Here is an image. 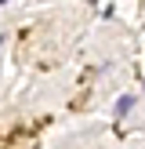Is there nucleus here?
<instances>
[{
	"label": "nucleus",
	"instance_id": "nucleus-1",
	"mask_svg": "<svg viewBox=\"0 0 145 149\" xmlns=\"http://www.w3.org/2000/svg\"><path fill=\"white\" fill-rule=\"evenodd\" d=\"M130 106H134V95H123V98L116 102V116H123V113H127Z\"/></svg>",
	"mask_w": 145,
	"mask_h": 149
},
{
	"label": "nucleus",
	"instance_id": "nucleus-2",
	"mask_svg": "<svg viewBox=\"0 0 145 149\" xmlns=\"http://www.w3.org/2000/svg\"><path fill=\"white\" fill-rule=\"evenodd\" d=\"M0 4H7V0H0Z\"/></svg>",
	"mask_w": 145,
	"mask_h": 149
}]
</instances>
